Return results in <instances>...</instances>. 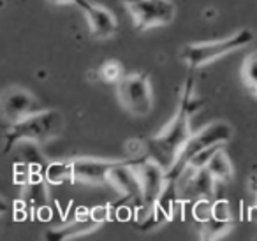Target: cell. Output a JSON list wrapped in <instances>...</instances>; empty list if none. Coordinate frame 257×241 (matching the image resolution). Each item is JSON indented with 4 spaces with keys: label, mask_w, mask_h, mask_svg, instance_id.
<instances>
[{
    "label": "cell",
    "mask_w": 257,
    "mask_h": 241,
    "mask_svg": "<svg viewBox=\"0 0 257 241\" xmlns=\"http://www.w3.org/2000/svg\"><path fill=\"white\" fill-rule=\"evenodd\" d=\"M116 95L123 109H127L134 116H147L154 107L150 76L147 72L123 76L116 83Z\"/></svg>",
    "instance_id": "cell-5"
},
{
    "label": "cell",
    "mask_w": 257,
    "mask_h": 241,
    "mask_svg": "<svg viewBox=\"0 0 257 241\" xmlns=\"http://www.w3.org/2000/svg\"><path fill=\"white\" fill-rule=\"evenodd\" d=\"M255 201H257V199H255ZM255 204H257V202H255Z\"/></svg>",
    "instance_id": "cell-28"
},
{
    "label": "cell",
    "mask_w": 257,
    "mask_h": 241,
    "mask_svg": "<svg viewBox=\"0 0 257 241\" xmlns=\"http://www.w3.org/2000/svg\"><path fill=\"white\" fill-rule=\"evenodd\" d=\"M208 171H210L215 180L220 181V183H229V181L232 180L234 169H232V164H231V160H229V155L225 153L224 148H220L213 155V159L208 164Z\"/></svg>",
    "instance_id": "cell-15"
},
{
    "label": "cell",
    "mask_w": 257,
    "mask_h": 241,
    "mask_svg": "<svg viewBox=\"0 0 257 241\" xmlns=\"http://www.w3.org/2000/svg\"><path fill=\"white\" fill-rule=\"evenodd\" d=\"M53 4H76L78 0H50Z\"/></svg>",
    "instance_id": "cell-27"
},
{
    "label": "cell",
    "mask_w": 257,
    "mask_h": 241,
    "mask_svg": "<svg viewBox=\"0 0 257 241\" xmlns=\"http://www.w3.org/2000/svg\"><path fill=\"white\" fill-rule=\"evenodd\" d=\"M64 114L57 109H41L16 124L8 125L4 132V150L2 153L8 155L15 150L16 145L23 141H32L37 145H44L57 139L64 131Z\"/></svg>",
    "instance_id": "cell-2"
},
{
    "label": "cell",
    "mask_w": 257,
    "mask_h": 241,
    "mask_svg": "<svg viewBox=\"0 0 257 241\" xmlns=\"http://www.w3.org/2000/svg\"><path fill=\"white\" fill-rule=\"evenodd\" d=\"M109 185L127 201L138 206L145 204L143 199V185L134 166V160H118L109 173Z\"/></svg>",
    "instance_id": "cell-9"
},
{
    "label": "cell",
    "mask_w": 257,
    "mask_h": 241,
    "mask_svg": "<svg viewBox=\"0 0 257 241\" xmlns=\"http://www.w3.org/2000/svg\"><path fill=\"white\" fill-rule=\"evenodd\" d=\"M220 148H224V145H213V146H208V148L201 150V152H197L196 155H194L192 159H190L189 166L196 167V169H203V167H208L210 160L213 159V155Z\"/></svg>",
    "instance_id": "cell-21"
},
{
    "label": "cell",
    "mask_w": 257,
    "mask_h": 241,
    "mask_svg": "<svg viewBox=\"0 0 257 241\" xmlns=\"http://www.w3.org/2000/svg\"><path fill=\"white\" fill-rule=\"evenodd\" d=\"M41 109L43 106L36 95L23 86H9L2 95V118L8 125L39 113Z\"/></svg>",
    "instance_id": "cell-8"
},
{
    "label": "cell",
    "mask_w": 257,
    "mask_h": 241,
    "mask_svg": "<svg viewBox=\"0 0 257 241\" xmlns=\"http://www.w3.org/2000/svg\"><path fill=\"white\" fill-rule=\"evenodd\" d=\"M134 166H136L138 174L141 178V185H143L145 204H155L168 183V171L148 155L134 159Z\"/></svg>",
    "instance_id": "cell-10"
},
{
    "label": "cell",
    "mask_w": 257,
    "mask_h": 241,
    "mask_svg": "<svg viewBox=\"0 0 257 241\" xmlns=\"http://www.w3.org/2000/svg\"><path fill=\"white\" fill-rule=\"evenodd\" d=\"M215 178L208 171V167L196 169L187 166L183 173L176 180V192L180 202H194L203 197H213L215 194Z\"/></svg>",
    "instance_id": "cell-6"
},
{
    "label": "cell",
    "mask_w": 257,
    "mask_h": 241,
    "mask_svg": "<svg viewBox=\"0 0 257 241\" xmlns=\"http://www.w3.org/2000/svg\"><path fill=\"white\" fill-rule=\"evenodd\" d=\"M118 160L95 159V157H79L72 159V176L74 181L86 185H106L109 183V173Z\"/></svg>",
    "instance_id": "cell-11"
},
{
    "label": "cell",
    "mask_w": 257,
    "mask_h": 241,
    "mask_svg": "<svg viewBox=\"0 0 257 241\" xmlns=\"http://www.w3.org/2000/svg\"><path fill=\"white\" fill-rule=\"evenodd\" d=\"M97 227H100V223L95 222L90 215L78 216V218L71 223H65V225H62V227L48 229L46 232H44L43 239H46V241H67V239H72V237H78V236H83V234L92 232V230H95Z\"/></svg>",
    "instance_id": "cell-13"
},
{
    "label": "cell",
    "mask_w": 257,
    "mask_h": 241,
    "mask_svg": "<svg viewBox=\"0 0 257 241\" xmlns=\"http://www.w3.org/2000/svg\"><path fill=\"white\" fill-rule=\"evenodd\" d=\"M46 183V178H43V180H30L27 185H23L25 187V190H23V202H25L27 208L34 215H37V211L43 209L44 206H48V202H50Z\"/></svg>",
    "instance_id": "cell-14"
},
{
    "label": "cell",
    "mask_w": 257,
    "mask_h": 241,
    "mask_svg": "<svg viewBox=\"0 0 257 241\" xmlns=\"http://www.w3.org/2000/svg\"><path fill=\"white\" fill-rule=\"evenodd\" d=\"M213 216L220 220H232L231 206L227 199H217L213 201Z\"/></svg>",
    "instance_id": "cell-22"
},
{
    "label": "cell",
    "mask_w": 257,
    "mask_h": 241,
    "mask_svg": "<svg viewBox=\"0 0 257 241\" xmlns=\"http://www.w3.org/2000/svg\"><path fill=\"white\" fill-rule=\"evenodd\" d=\"M255 36L250 29H241L238 32L231 34L229 37L217 41H206V43H192L183 46L180 51V60L190 69H199L203 65H208L211 62L218 60L220 57L232 51L239 50V48L248 46L253 43Z\"/></svg>",
    "instance_id": "cell-3"
},
{
    "label": "cell",
    "mask_w": 257,
    "mask_h": 241,
    "mask_svg": "<svg viewBox=\"0 0 257 241\" xmlns=\"http://www.w3.org/2000/svg\"><path fill=\"white\" fill-rule=\"evenodd\" d=\"M76 6L85 13L90 30H92V34L97 39H109V37H113L116 34V16L109 9H106L100 4H95L92 0H78Z\"/></svg>",
    "instance_id": "cell-12"
},
{
    "label": "cell",
    "mask_w": 257,
    "mask_h": 241,
    "mask_svg": "<svg viewBox=\"0 0 257 241\" xmlns=\"http://www.w3.org/2000/svg\"><path fill=\"white\" fill-rule=\"evenodd\" d=\"M232 225H234L232 220H220L211 215L206 222L201 223L199 236H201V239H206V241L220 239V237H224L225 234L232 229Z\"/></svg>",
    "instance_id": "cell-16"
},
{
    "label": "cell",
    "mask_w": 257,
    "mask_h": 241,
    "mask_svg": "<svg viewBox=\"0 0 257 241\" xmlns=\"http://www.w3.org/2000/svg\"><path fill=\"white\" fill-rule=\"evenodd\" d=\"M199 107L201 100H197L196 95H194V79L189 78L183 85L180 106L176 109L175 116L157 136L147 141V155L161 164L166 171L171 169L173 164L178 159L180 152L192 136L190 116Z\"/></svg>",
    "instance_id": "cell-1"
},
{
    "label": "cell",
    "mask_w": 257,
    "mask_h": 241,
    "mask_svg": "<svg viewBox=\"0 0 257 241\" xmlns=\"http://www.w3.org/2000/svg\"><path fill=\"white\" fill-rule=\"evenodd\" d=\"M123 2V6L125 8H133V6H136V4H140V2H143V0H121Z\"/></svg>",
    "instance_id": "cell-26"
},
{
    "label": "cell",
    "mask_w": 257,
    "mask_h": 241,
    "mask_svg": "<svg viewBox=\"0 0 257 241\" xmlns=\"http://www.w3.org/2000/svg\"><path fill=\"white\" fill-rule=\"evenodd\" d=\"M138 30L169 25L176 16V6L173 0H143L128 8Z\"/></svg>",
    "instance_id": "cell-7"
},
{
    "label": "cell",
    "mask_w": 257,
    "mask_h": 241,
    "mask_svg": "<svg viewBox=\"0 0 257 241\" xmlns=\"http://www.w3.org/2000/svg\"><path fill=\"white\" fill-rule=\"evenodd\" d=\"M232 138V127L227 122H211V124L204 125L203 129H199L197 132H192L190 139L187 141V145L183 146V150L180 152L176 162L173 164V167L168 171V180L176 181L178 176L183 173L187 166H189L190 159L196 155L197 152L208 148L213 145H225L229 139Z\"/></svg>",
    "instance_id": "cell-4"
},
{
    "label": "cell",
    "mask_w": 257,
    "mask_h": 241,
    "mask_svg": "<svg viewBox=\"0 0 257 241\" xmlns=\"http://www.w3.org/2000/svg\"><path fill=\"white\" fill-rule=\"evenodd\" d=\"M88 215L92 216V218L95 220V222H99L100 225H102L104 222H107V220L113 218V215H111V206L109 204L93 206V208L88 211Z\"/></svg>",
    "instance_id": "cell-23"
},
{
    "label": "cell",
    "mask_w": 257,
    "mask_h": 241,
    "mask_svg": "<svg viewBox=\"0 0 257 241\" xmlns=\"http://www.w3.org/2000/svg\"><path fill=\"white\" fill-rule=\"evenodd\" d=\"M246 187H248L250 194H252L253 197L257 199V174L255 173H252L248 176V180H246Z\"/></svg>",
    "instance_id": "cell-24"
},
{
    "label": "cell",
    "mask_w": 257,
    "mask_h": 241,
    "mask_svg": "<svg viewBox=\"0 0 257 241\" xmlns=\"http://www.w3.org/2000/svg\"><path fill=\"white\" fill-rule=\"evenodd\" d=\"M37 216H39V220H50L51 218V209L48 208V206H44L43 209L37 211Z\"/></svg>",
    "instance_id": "cell-25"
},
{
    "label": "cell",
    "mask_w": 257,
    "mask_h": 241,
    "mask_svg": "<svg viewBox=\"0 0 257 241\" xmlns=\"http://www.w3.org/2000/svg\"><path fill=\"white\" fill-rule=\"evenodd\" d=\"M44 178H46V181L51 185H60V183H65V181H74L71 160H57V162H50L46 166V169H44Z\"/></svg>",
    "instance_id": "cell-17"
},
{
    "label": "cell",
    "mask_w": 257,
    "mask_h": 241,
    "mask_svg": "<svg viewBox=\"0 0 257 241\" xmlns=\"http://www.w3.org/2000/svg\"><path fill=\"white\" fill-rule=\"evenodd\" d=\"M243 83L250 88V92L257 97V51L250 53L241 65Z\"/></svg>",
    "instance_id": "cell-18"
},
{
    "label": "cell",
    "mask_w": 257,
    "mask_h": 241,
    "mask_svg": "<svg viewBox=\"0 0 257 241\" xmlns=\"http://www.w3.org/2000/svg\"><path fill=\"white\" fill-rule=\"evenodd\" d=\"M99 72H100V78L107 83H118L121 78H123V67H121V64L116 60L104 62Z\"/></svg>",
    "instance_id": "cell-20"
},
{
    "label": "cell",
    "mask_w": 257,
    "mask_h": 241,
    "mask_svg": "<svg viewBox=\"0 0 257 241\" xmlns=\"http://www.w3.org/2000/svg\"><path fill=\"white\" fill-rule=\"evenodd\" d=\"M211 215H213V201H211V197H203L192 202V216L196 222H206Z\"/></svg>",
    "instance_id": "cell-19"
}]
</instances>
